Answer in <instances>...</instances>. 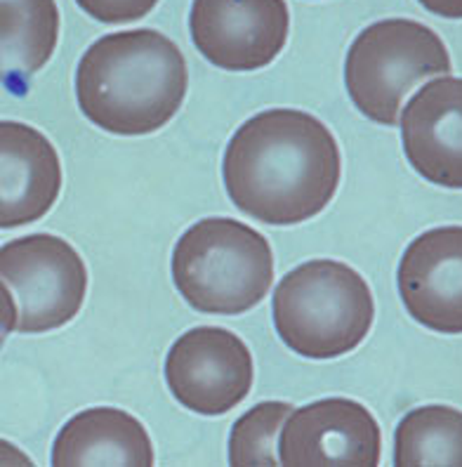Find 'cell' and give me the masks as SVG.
Masks as SVG:
<instances>
[{
    "label": "cell",
    "mask_w": 462,
    "mask_h": 467,
    "mask_svg": "<svg viewBox=\"0 0 462 467\" xmlns=\"http://www.w3.org/2000/svg\"><path fill=\"white\" fill-rule=\"evenodd\" d=\"M343 177L331 128L300 109L248 119L224 149L222 180L231 203L257 223L291 227L328 208Z\"/></svg>",
    "instance_id": "cell-1"
},
{
    "label": "cell",
    "mask_w": 462,
    "mask_h": 467,
    "mask_svg": "<svg viewBox=\"0 0 462 467\" xmlns=\"http://www.w3.org/2000/svg\"><path fill=\"white\" fill-rule=\"evenodd\" d=\"M182 50L154 29L116 31L95 40L76 68V99L92 126L142 137L168 126L184 104Z\"/></svg>",
    "instance_id": "cell-2"
},
{
    "label": "cell",
    "mask_w": 462,
    "mask_h": 467,
    "mask_svg": "<svg viewBox=\"0 0 462 467\" xmlns=\"http://www.w3.org/2000/svg\"><path fill=\"white\" fill-rule=\"evenodd\" d=\"M274 328L283 345L304 359H337L354 352L371 333L375 300L371 285L337 260H309L279 281Z\"/></svg>",
    "instance_id": "cell-3"
},
{
    "label": "cell",
    "mask_w": 462,
    "mask_h": 467,
    "mask_svg": "<svg viewBox=\"0 0 462 467\" xmlns=\"http://www.w3.org/2000/svg\"><path fill=\"white\" fill-rule=\"evenodd\" d=\"M172 281L196 312L246 314L274 284V253L251 224L231 217H206L175 244Z\"/></svg>",
    "instance_id": "cell-4"
},
{
    "label": "cell",
    "mask_w": 462,
    "mask_h": 467,
    "mask_svg": "<svg viewBox=\"0 0 462 467\" xmlns=\"http://www.w3.org/2000/svg\"><path fill=\"white\" fill-rule=\"evenodd\" d=\"M444 40L416 19H383L354 38L344 59V86L361 114L396 126L406 95L429 76L451 74Z\"/></svg>",
    "instance_id": "cell-5"
},
{
    "label": "cell",
    "mask_w": 462,
    "mask_h": 467,
    "mask_svg": "<svg viewBox=\"0 0 462 467\" xmlns=\"http://www.w3.org/2000/svg\"><path fill=\"white\" fill-rule=\"evenodd\" d=\"M3 328L47 333L69 324L87 293V267L69 241L31 234L3 245Z\"/></svg>",
    "instance_id": "cell-6"
},
{
    "label": "cell",
    "mask_w": 462,
    "mask_h": 467,
    "mask_svg": "<svg viewBox=\"0 0 462 467\" xmlns=\"http://www.w3.org/2000/svg\"><path fill=\"white\" fill-rule=\"evenodd\" d=\"M255 380L248 345L236 333L199 326L172 342L166 382L175 401L199 416H224L246 400Z\"/></svg>",
    "instance_id": "cell-7"
},
{
    "label": "cell",
    "mask_w": 462,
    "mask_h": 467,
    "mask_svg": "<svg viewBox=\"0 0 462 467\" xmlns=\"http://www.w3.org/2000/svg\"><path fill=\"white\" fill-rule=\"evenodd\" d=\"M189 31L196 50L224 71H257L288 43L285 0H194Z\"/></svg>",
    "instance_id": "cell-8"
},
{
    "label": "cell",
    "mask_w": 462,
    "mask_h": 467,
    "mask_svg": "<svg viewBox=\"0 0 462 467\" xmlns=\"http://www.w3.org/2000/svg\"><path fill=\"white\" fill-rule=\"evenodd\" d=\"M281 465H380L383 432L364 404L331 397L300 406L281 428Z\"/></svg>",
    "instance_id": "cell-9"
},
{
    "label": "cell",
    "mask_w": 462,
    "mask_h": 467,
    "mask_svg": "<svg viewBox=\"0 0 462 467\" xmlns=\"http://www.w3.org/2000/svg\"><path fill=\"white\" fill-rule=\"evenodd\" d=\"M396 284L411 319L434 333L462 336V227H434L401 255Z\"/></svg>",
    "instance_id": "cell-10"
},
{
    "label": "cell",
    "mask_w": 462,
    "mask_h": 467,
    "mask_svg": "<svg viewBox=\"0 0 462 467\" xmlns=\"http://www.w3.org/2000/svg\"><path fill=\"white\" fill-rule=\"evenodd\" d=\"M401 142L417 175L436 187L462 189V78L439 76L408 99Z\"/></svg>",
    "instance_id": "cell-11"
},
{
    "label": "cell",
    "mask_w": 462,
    "mask_h": 467,
    "mask_svg": "<svg viewBox=\"0 0 462 467\" xmlns=\"http://www.w3.org/2000/svg\"><path fill=\"white\" fill-rule=\"evenodd\" d=\"M0 166V227H24L52 211L62 192V161L43 132L3 120Z\"/></svg>",
    "instance_id": "cell-12"
},
{
    "label": "cell",
    "mask_w": 462,
    "mask_h": 467,
    "mask_svg": "<svg viewBox=\"0 0 462 467\" xmlns=\"http://www.w3.org/2000/svg\"><path fill=\"white\" fill-rule=\"evenodd\" d=\"M52 465H154V444L135 416L111 406L87 409L59 430Z\"/></svg>",
    "instance_id": "cell-13"
},
{
    "label": "cell",
    "mask_w": 462,
    "mask_h": 467,
    "mask_svg": "<svg viewBox=\"0 0 462 467\" xmlns=\"http://www.w3.org/2000/svg\"><path fill=\"white\" fill-rule=\"evenodd\" d=\"M3 76L7 83L36 74L50 62L59 40L55 0H0Z\"/></svg>",
    "instance_id": "cell-14"
},
{
    "label": "cell",
    "mask_w": 462,
    "mask_h": 467,
    "mask_svg": "<svg viewBox=\"0 0 462 467\" xmlns=\"http://www.w3.org/2000/svg\"><path fill=\"white\" fill-rule=\"evenodd\" d=\"M394 465H462V410L420 406L394 430Z\"/></svg>",
    "instance_id": "cell-15"
},
{
    "label": "cell",
    "mask_w": 462,
    "mask_h": 467,
    "mask_svg": "<svg viewBox=\"0 0 462 467\" xmlns=\"http://www.w3.org/2000/svg\"><path fill=\"white\" fill-rule=\"evenodd\" d=\"M293 406L285 401H262L239 418L229 434V462L231 465H279L276 434L291 416Z\"/></svg>",
    "instance_id": "cell-16"
},
{
    "label": "cell",
    "mask_w": 462,
    "mask_h": 467,
    "mask_svg": "<svg viewBox=\"0 0 462 467\" xmlns=\"http://www.w3.org/2000/svg\"><path fill=\"white\" fill-rule=\"evenodd\" d=\"M80 10L104 24H130L147 17L159 0H76Z\"/></svg>",
    "instance_id": "cell-17"
},
{
    "label": "cell",
    "mask_w": 462,
    "mask_h": 467,
    "mask_svg": "<svg viewBox=\"0 0 462 467\" xmlns=\"http://www.w3.org/2000/svg\"><path fill=\"white\" fill-rule=\"evenodd\" d=\"M427 12L444 19H462V0H417Z\"/></svg>",
    "instance_id": "cell-18"
}]
</instances>
